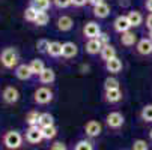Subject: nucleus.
I'll use <instances>...</instances> for the list:
<instances>
[{"mask_svg": "<svg viewBox=\"0 0 152 150\" xmlns=\"http://www.w3.org/2000/svg\"><path fill=\"white\" fill-rule=\"evenodd\" d=\"M122 99V92L121 89H112V90H105V101L110 104H116Z\"/></svg>", "mask_w": 152, "mask_h": 150, "instance_id": "nucleus-20", "label": "nucleus"}, {"mask_svg": "<svg viewBox=\"0 0 152 150\" xmlns=\"http://www.w3.org/2000/svg\"><path fill=\"white\" fill-rule=\"evenodd\" d=\"M48 21H50V17H48L47 11H39V14H38L36 20H35V24L39 26V27H42V26H47Z\"/></svg>", "mask_w": 152, "mask_h": 150, "instance_id": "nucleus-29", "label": "nucleus"}, {"mask_svg": "<svg viewBox=\"0 0 152 150\" xmlns=\"http://www.w3.org/2000/svg\"><path fill=\"white\" fill-rule=\"evenodd\" d=\"M50 125H54V117L50 113H41V116H39V126L44 128V126H50Z\"/></svg>", "mask_w": 152, "mask_h": 150, "instance_id": "nucleus-28", "label": "nucleus"}, {"mask_svg": "<svg viewBox=\"0 0 152 150\" xmlns=\"http://www.w3.org/2000/svg\"><path fill=\"white\" fill-rule=\"evenodd\" d=\"M94 15L96 18H107L110 15V6L107 3H99V5L94 6Z\"/></svg>", "mask_w": 152, "mask_h": 150, "instance_id": "nucleus-19", "label": "nucleus"}, {"mask_svg": "<svg viewBox=\"0 0 152 150\" xmlns=\"http://www.w3.org/2000/svg\"><path fill=\"white\" fill-rule=\"evenodd\" d=\"M146 27H148L149 30L152 29V12H151V14L146 17Z\"/></svg>", "mask_w": 152, "mask_h": 150, "instance_id": "nucleus-39", "label": "nucleus"}, {"mask_svg": "<svg viewBox=\"0 0 152 150\" xmlns=\"http://www.w3.org/2000/svg\"><path fill=\"white\" fill-rule=\"evenodd\" d=\"M133 150H149V146L145 140H134Z\"/></svg>", "mask_w": 152, "mask_h": 150, "instance_id": "nucleus-34", "label": "nucleus"}, {"mask_svg": "<svg viewBox=\"0 0 152 150\" xmlns=\"http://www.w3.org/2000/svg\"><path fill=\"white\" fill-rule=\"evenodd\" d=\"M38 77H39V81H41L42 84H51V83H54V80H56V72H54L51 68H45Z\"/></svg>", "mask_w": 152, "mask_h": 150, "instance_id": "nucleus-16", "label": "nucleus"}, {"mask_svg": "<svg viewBox=\"0 0 152 150\" xmlns=\"http://www.w3.org/2000/svg\"><path fill=\"white\" fill-rule=\"evenodd\" d=\"M121 35H122L121 36V42H122V45H125V47H133L137 42V35L134 32H131V30L124 32Z\"/></svg>", "mask_w": 152, "mask_h": 150, "instance_id": "nucleus-17", "label": "nucleus"}, {"mask_svg": "<svg viewBox=\"0 0 152 150\" xmlns=\"http://www.w3.org/2000/svg\"><path fill=\"white\" fill-rule=\"evenodd\" d=\"M50 150H68V147H66V144L62 143V141H56V143L51 144Z\"/></svg>", "mask_w": 152, "mask_h": 150, "instance_id": "nucleus-36", "label": "nucleus"}, {"mask_svg": "<svg viewBox=\"0 0 152 150\" xmlns=\"http://www.w3.org/2000/svg\"><path fill=\"white\" fill-rule=\"evenodd\" d=\"M53 3H54L57 8L63 9V8L71 6V5H72V0H53Z\"/></svg>", "mask_w": 152, "mask_h": 150, "instance_id": "nucleus-35", "label": "nucleus"}, {"mask_svg": "<svg viewBox=\"0 0 152 150\" xmlns=\"http://www.w3.org/2000/svg\"><path fill=\"white\" fill-rule=\"evenodd\" d=\"M48 45H50V41H47V39H39V41L36 42V50H38L39 53H45V54H47Z\"/></svg>", "mask_w": 152, "mask_h": 150, "instance_id": "nucleus-33", "label": "nucleus"}, {"mask_svg": "<svg viewBox=\"0 0 152 150\" xmlns=\"http://www.w3.org/2000/svg\"><path fill=\"white\" fill-rule=\"evenodd\" d=\"M29 66H30V69H32V74H33V75H39L42 71L45 69L44 62L39 60V59H33V60L29 63Z\"/></svg>", "mask_w": 152, "mask_h": 150, "instance_id": "nucleus-22", "label": "nucleus"}, {"mask_svg": "<svg viewBox=\"0 0 152 150\" xmlns=\"http://www.w3.org/2000/svg\"><path fill=\"white\" fill-rule=\"evenodd\" d=\"M99 56H101V59H102L104 62H108L110 59L116 57V50H115V47H113V45H110V44H107V45H102Z\"/></svg>", "mask_w": 152, "mask_h": 150, "instance_id": "nucleus-18", "label": "nucleus"}, {"mask_svg": "<svg viewBox=\"0 0 152 150\" xmlns=\"http://www.w3.org/2000/svg\"><path fill=\"white\" fill-rule=\"evenodd\" d=\"M41 131H42V137H44V140H53L57 135V128L54 125L41 128Z\"/></svg>", "mask_w": 152, "mask_h": 150, "instance_id": "nucleus-23", "label": "nucleus"}, {"mask_svg": "<svg viewBox=\"0 0 152 150\" xmlns=\"http://www.w3.org/2000/svg\"><path fill=\"white\" fill-rule=\"evenodd\" d=\"M104 89L105 90H112V89H119V81L115 77H107L104 80Z\"/></svg>", "mask_w": 152, "mask_h": 150, "instance_id": "nucleus-30", "label": "nucleus"}, {"mask_svg": "<svg viewBox=\"0 0 152 150\" xmlns=\"http://www.w3.org/2000/svg\"><path fill=\"white\" fill-rule=\"evenodd\" d=\"M33 101L38 105H47L53 101V92L48 87H39L33 93Z\"/></svg>", "mask_w": 152, "mask_h": 150, "instance_id": "nucleus-3", "label": "nucleus"}, {"mask_svg": "<svg viewBox=\"0 0 152 150\" xmlns=\"http://www.w3.org/2000/svg\"><path fill=\"white\" fill-rule=\"evenodd\" d=\"M149 138L152 140V128H151V131H149Z\"/></svg>", "mask_w": 152, "mask_h": 150, "instance_id": "nucleus-42", "label": "nucleus"}, {"mask_svg": "<svg viewBox=\"0 0 152 150\" xmlns=\"http://www.w3.org/2000/svg\"><path fill=\"white\" fill-rule=\"evenodd\" d=\"M140 117H142L143 122L152 123V104H148V105L143 107L142 111H140Z\"/></svg>", "mask_w": 152, "mask_h": 150, "instance_id": "nucleus-27", "label": "nucleus"}, {"mask_svg": "<svg viewBox=\"0 0 152 150\" xmlns=\"http://www.w3.org/2000/svg\"><path fill=\"white\" fill-rule=\"evenodd\" d=\"M145 6H146V9H148L149 12H152V0H146Z\"/></svg>", "mask_w": 152, "mask_h": 150, "instance_id": "nucleus-41", "label": "nucleus"}, {"mask_svg": "<svg viewBox=\"0 0 152 150\" xmlns=\"http://www.w3.org/2000/svg\"><path fill=\"white\" fill-rule=\"evenodd\" d=\"M113 26H115V30L118 33H124V32H128L129 29H131V24H129V20H128L126 15H119L115 20Z\"/></svg>", "mask_w": 152, "mask_h": 150, "instance_id": "nucleus-10", "label": "nucleus"}, {"mask_svg": "<svg viewBox=\"0 0 152 150\" xmlns=\"http://www.w3.org/2000/svg\"><path fill=\"white\" fill-rule=\"evenodd\" d=\"M128 20H129V24H131V27H139L142 23H143V15L139 12V11H131L126 14Z\"/></svg>", "mask_w": 152, "mask_h": 150, "instance_id": "nucleus-21", "label": "nucleus"}, {"mask_svg": "<svg viewBox=\"0 0 152 150\" xmlns=\"http://www.w3.org/2000/svg\"><path fill=\"white\" fill-rule=\"evenodd\" d=\"M39 116H41V113H38V111H29L27 114H26V123L29 125V126H39Z\"/></svg>", "mask_w": 152, "mask_h": 150, "instance_id": "nucleus-26", "label": "nucleus"}, {"mask_svg": "<svg viewBox=\"0 0 152 150\" xmlns=\"http://www.w3.org/2000/svg\"><path fill=\"white\" fill-rule=\"evenodd\" d=\"M20 62V54L15 47H6L0 53V65L5 69H15Z\"/></svg>", "mask_w": 152, "mask_h": 150, "instance_id": "nucleus-1", "label": "nucleus"}, {"mask_svg": "<svg viewBox=\"0 0 152 150\" xmlns=\"http://www.w3.org/2000/svg\"><path fill=\"white\" fill-rule=\"evenodd\" d=\"M2 141L8 150H17L23 146V135L18 131H8V132H5Z\"/></svg>", "mask_w": 152, "mask_h": 150, "instance_id": "nucleus-2", "label": "nucleus"}, {"mask_svg": "<svg viewBox=\"0 0 152 150\" xmlns=\"http://www.w3.org/2000/svg\"><path fill=\"white\" fill-rule=\"evenodd\" d=\"M105 123H107V126L110 128V129H119V128H122L124 123H125V117L119 111H112V113L107 114Z\"/></svg>", "mask_w": 152, "mask_h": 150, "instance_id": "nucleus-4", "label": "nucleus"}, {"mask_svg": "<svg viewBox=\"0 0 152 150\" xmlns=\"http://www.w3.org/2000/svg\"><path fill=\"white\" fill-rule=\"evenodd\" d=\"M149 39H152V29L149 30Z\"/></svg>", "mask_w": 152, "mask_h": 150, "instance_id": "nucleus-43", "label": "nucleus"}, {"mask_svg": "<svg viewBox=\"0 0 152 150\" xmlns=\"http://www.w3.org/2000/svg\"><path fill=\"white\" fill-rule=\"evenodd\" d=\"M98 41L101 42L102 45H107V44H110V38H108V35H107V33H102V32H101V35L98 36Z\"/></svg>", "mask_w": 152, "mask_h": 150, "instance_id": "nucleus-37", "label": "nucleus"}, {"mask_svg": "<svg viewBox=\"0 0 152 150\" xmlns=\"http://www.w3.org/2000/svg\"><path fill=\"white\" fill-rule=\"evenodd\" d=\"M47 54L51 56V57H59L62 56V44L60 42H50L48 45V50H47Z\"/></svg>", "mask_w": 152, "mask_h": 150, "instance_id": "nucleus-24", "label": "nucleus"}, {"mask_svg": "<svg viewBox=\"0 0 152 150\" xmlns=\"http://www.w3.org/2000/svg\"><path fill=\"white\" fill-rule=\"evenodd\" d=\"M105 69L110 72V74H118L122 71V60L118 57H113L108 62H105Z\"/></svg>", "mask_w": 152, "mask_h": 150, "instance_id": "nucleus-14", "label": "nucleus"}, {"mask_svg": "<svg viewBox=\"0 0 152 150\" xmlns=\"http://www.w3.org/2000/svg\"><path fill=\"white\" fill-rule=\"evenodd\" d=\"M84 132H86V135L91 137V138L99 137L101 132H102V126H101V123L96 122V120H89L88 123L84 125Z\"/></svg>", "mask_w": 152, "mask_h": 150, "instance_id": "nucleus-7", "label": "nucleus"}, {"mask_svg": "<svg viewBox=\"0 0 152 150\" xmlns=\"http://www.w3.org/2000/svg\"><path fill=\"white\" fill-rule=\"evenodd\" d=\"M2 99L8 105L17 104L20 101V92H18V89L14 87V86H6V87L3 89V92H2Z\"/></svg>", "mask_w": 152, "mask_h": 150, "instance_id": "nucleus-5", "label": "nucleus"}, {"mask_svg": "<svg viewBox=\"0 0 152 150\" xmlns=\"http://www.w3.org/2000/svg\"><path fill=\"white\" fill-rule=\"evenodd\" d=\"M38 14H39L38 9H35L33 6H29V8L24 11V20H26V21H30V23H35Z\"/></svg>", "mask_w": 152, "mask_h": 150, "instance_id": "nucleus-31", "label": "nucleus"}, {"mask_svg": "<svg viewBox=\"0 0 152 150\" xmlns=\"http://www.w3.org/2000/svg\"><path fill=\"white\" fill-rule=\"evenodd\" d=\"M14 74H15V77H17L18 80H21V81H27V80H30V77L33 75L30 66L26 65V63H21V65H18V66L14 69Z\"/></svg>", "mask_w": 152, "mask_h": 150, "instance_id": "nucleus-9", "label": "nucleus"}, {"mask_svg": "<svg viewBox=\"0 0 152 150\" xmlns=\"http://www.w3.org/2000/svg\"><path fill=\"white\" fill-rule=\"evenodd\" d=\"M30 6L38 11H48L51 6V0H30Z\"/></svg>", "mask_w": 152, "mask_h": 150, "instance_id": "nucleus-25", "label": "nucleus"}, {"mask_svg": "<svg viewBox=\"0 0 152 150\" xmlns=\"http://www.w3.org/2000/svg\"><path fill=\"white\" fill-rule=\"evenodd\" d=\"M101 48H102V44L98 41V38L96 39H89L88 42H86V53L91 54V56L101 53Z\"/></svg>", "mask_w": 152, "mask_h": 150, "instance_id": "nucleus-15", "label": "nucleus"}, {"mask_svg": "<svg viewBox=\"0 0 152 150\" xmlns=\"http://www.w3.org/2000/svg\"><path fill=\"white\" fill-rule=\"evenodd\" d=\"M83 33H84V36L88 39H96L101 35V29H99V26L95 23V21H89V23L84 24Z\"/></svg>", "mask_w": 152, "mask_h": 150, "instance_id": "nucleus-8", "label": "nucleus"}, {"mask_svg": "<svg viewBox=\"0 0 152 150\" xmlns=\"http://www.w3.org/2000/svg\"><path fill=\"white\" fill-rule=\"evenodd\" d=\"M74 150H94V144L89 140H80L75 144V149Z\"/></svg>", "mask_w": 152, "mask_h": 150, "instance_id": "nucleus-32", "label": "nucleus"}, {"mask_svg": "<svg viewBox=\"0 0 152 150\" xmlns=\"http://www.w3.org/2000/svg\"><path fill=\"white\" fill-rule=\"evenodd\" d=\"M137 51H139V54H142V56H149V54H152V39H140L139 42H137Z\"/></svg>", "mask_w": 152, "mask_h": 150, "instance_id": "nucleus-12", "label": "nucleus"}, {"mask_svg": "<svg viewBox=\"0 0 152 150\" xmlns=\"http://www.w3.org/2000/svg\"><path fill=\"white\" fill-rule=\"evenodd\" d=\"M86 3H89L88 0H72V5H74V6H78V8H80V6H84Z\"/></svg>", "mask_w": 152, "mask_h": 150, "instance_id": "nucleus-38", "label": "nucleus"}, {"mask_svg": "<svg viewBox=\"0 0 152 150\" xmlns=\"http://www.w3.org/2000/svg\"><path fill=\"white\" fill-rule=\"evenodd\" d=\"M88 2H89L92 6H96V5H99V3H104V0H88Z\"/></svg>", "mask_w": 152, "mask_h": 150, "instance_id": "nucleus-40", "label": "nucleus"}, {"mask_svg": "<svg viewBox=\"0 0 152 150\" xmlns=\"http://www.w3.org/2000/svg\"><path fill=\"white\" fill-rule=\"evenodd\" d=\"M77 53H78V48L74 42H65V44H62V56L65 59H72L77 56Z\"/></svg>", "mask_w": 152, "mask_h": 150, "instance_id": "nucleus-11", "label": "nucleus"}, {"mask_svg": "<svg viewBox=\"0 0 152 150\" xmlns=\"http://www.w3.org/2000/svg\"><path fill=\"white\" fill-rule=\"evenodd\" d=\"M44 137H42V131L41 126H29L26 131V141L30 144H39Z\"/></svg>", "mask_w": 152, "mask_h": 150, "instance_id": "nucleus-6", "label": "nucleus"}, {"mask_svg": "<svg viewBox=\"0 0 152 150\" xmlns=\"http://www.w3.org/2000/svg\"><path fill=\"white\" fill-rule=\"evenodd\" d=\"M72 27H74V21H72L71 17H68V15L59 17V20H57V29L60 32H69Z\"/></svg>", "mask_w": 152, "mask_h": 150, "instance_id": "nucleus-13", "label": "nucleus"}]
</instances>
